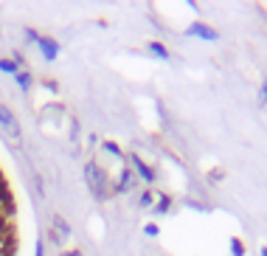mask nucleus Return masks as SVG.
I'll use <instances>...</instances> for the list:
<instances>
[{"label":"nucleus","instance_id":"6e6552de","mask_svg":"<svg viewBox=\"0 0 267 256\" xmlns=\"http://www.w3.org/2000/svg\"><path fill=\"white\" fill-rule=\"evenodd\" d=\"M0 70H3V74H11V76L20 74V68L14 65V59H0Z\"/></svg>","mask_w":267,"mask_h":256},{"label":"nucleus","instance_id":"0eeeda50","mask_svg":"<svg viewBox=\"0 0 267 256\" xmlns=\"http://www.w3.org/2000/svg\"><path fill=\"white\" fill-rule=\"evenodd\" d=\"M68 231H70V228L65 225L62 217H53V240H56V242L65 240V236H68Z\"/></svg>","mask_w":267,"mask_h":256},{"label":"nucleus","instance_id":"f8f14e48","mask_svg":"<svg viewBox=\"0 0 267 256\" xmlns=\"http://www.w3.org/2000/svg\"><path fill=\"white\" fill-rule=\"evenodd\" d=\"M104 150L110 152V155H116V158H121V155H124V152H121V147L112 144V141H104Z\"/></svg>","mask_w":267,"mask_h":256},{"label":"nucleus","instance_id":"dca6fc26","mask_svg":"<svg viewBox=\"0 0 267 256\" xmlns=\"http://www.w3.org/2000/svg\"><path fill=\"white\" fill-rule=\"evenodd\" d=\"M259 102H262V104H267V85L262 87V93H259Z\"/></svg>","mask_w":267,"mask_h":256},{"label":"nucleus","instance_id":"f257e3e1","mask_svg":"<svg viewBox=\"0 0 267 256\" xmlns=\"http://www.w3.org/2000/svg\"><path fill=\"white\" fill-rule=\"evenodd\" d=\"M85 177H87V186H90L93 197H96V200H104V197H107V180H104V172L99 169L96 163H87V166H85Z\"/></svg>","mask_w":267,"mask_h":256},{"label":"nucleus","instance_id":"7ed1b4c3","mask_svg":"<svg viewBox=\"0 0 267 256\" xmlns=\"http://www.w3.org/2000/svg\"><path fill=\"white\" fill-rule=\"evenodd\" d=\"M0 127H3L11 138H20V124L14 121V116H11L6 107H0Z\"/></svg>","mask_w":267,"mask_h":256},{"label":"nucleus","instance_id":"2eb2a0df","mask_svg":"<svg viewBox=\"0 0 267 256\" xmlns=\"http://www.w3.org/2000/svg\"><path fill=\"white\" fill-rule=\"evenodd\" d=\"M144 234H146V236H158V225H146Z\"/></svg>","mask_w":267,"mask_h":256},{"label":"nucleus","instance_id":"a211bd4d","mask_svg":"<svg viewBox=\"0 0 267 256\" xmlns=\"http://www.w3.org/2000/svg\"><path fill=\"white\" fill-rule=\"evenodd\" d=\"M68 256H82V253H79V251H70V253H68Z\"/></svg>","mask_w":267,"mask_h":256},{"label":"nucleus","instance_id":"9b49d317","mask_svg":"<svg viewBox=\"0 0 267 256\" xmlns=\"http://www.w3.org/2000/svg\"><path fill=\"white\" fill-rule=\"evenodd\" d=\"M231 253L234 256H245V245L239 240H231Z\"/></svg>","mask_w":267,"mask_h":256},{"label":"nucleus","instance_id":"39448f33","mask_svg":"<svg viewBox=\"0 0 267 256\" xmlns=\"http://www.w3.org/2000/svg\"><path fill=\"white\" fill-rule=\"evenodd\" d=\"M37 45H40V51H43V57L48 59V62H53V59L59 57L56 40H51V37H37Z\"/></svg>","mask_w":267,"mask_h":256},{"label":"nucleus","instance_id":"9d476101","mask_svg":"<svg viewBox=\"0 0 267 256\" xmlns=\"http://www.w3.org/2000/svg\"><path fill=\"white\" fill-rule=\"evenodd\" d=\"M14 79H17V85H20L23 90H28V87H31V74H28V70H20Z\"/></svg>","mask_w":267,"mask_h":256},{"label":"nucleus","instance_id":"f3484780","mask_svg":"<svg viewBox=\"0 0 267 256\" xmlns=\"http://www.w3.org/2000/svg\"><path fill=\"white\" fill-rule=\"evenodd\" d=\"M34 256H45V253H43V245H37V251H34Z\"/></svg>","mask_w":267,"mask_h":256},{"label":"nucleus","instance_id":"f03ea898","mask_svg":"<svg viewBox=\"0 0 267 256\" xmlns=\"http://www.w3.org/2000/svg\"><path fill=\"white\" fill-rule=\"evenodd\" d=\"M188 37H200V40L214 43V40H219V34L214 31V28H208L205 23H192V26H188Z\"/></svg>","mask_w":267,"mask_h":256},{"label":"nucleus","instance_id":"423d86ee","mask_svg":"<svg viewBox=\"0 0 267 256\" xmlns=\"http://www.w3.org/2000/svg\"><path fill=\"white\" fill-rule=\"evenodd\" d=\"M132 186H135V175H132V169H124V172H121V177H118L116 192H129Z\"/></svg>","mask_w":267,"mask_h":256},{"label":"nucleus","instance_id":"1a4fd4ad","mask_svg":"<svg viewBox=\"0 0 267 256\" xmlns=\"http://www.w3.org/2000/svg\"><path fill=\"white\" fill-rule=\"evenodd\" d=\"M149 53H155L158 59H169V51L163 48V43H149Z\"/></svg>","mask_w":267,"mask_h":256},{"label":"nucleus","instance_id":"4468645a","mask_svg":"<svg viewBox=\"0 0 267 256\" xmlns=\"http://www.w3.org/2000/svg\"><path fill=\"white\" fill-rule=\"evenodd\" d=\"M149 203H152V194H149V192H144V194H141V206L149 208Z\"/></svg>","mask_w":267,"mask_h":256},{"label":"nucleus","instance_id":"ddd939ff","mask_svg":"<svg viewBox=\"0 0 267 256\" xmlns=\"http://www.w3.org/2000/svg\"><path fill=\"white\" fill-rule=\"evenodd\" d=\"M155 211H158V214H166V211H169V197H160L158 206H155Z\"/></svg>","mask_w":267,"mask_h":256},{"label":"nucleus","instance_id":"20e7f679","mask_svg":"<svg viewBox=\"0 0 267 256\" xmlns=\"http://www.w3.org/2000/svg\"><path fill=\"white\" fill-rule=\"evenodd\" d=\"M129 163H132V169L144 177V183H155V169H152V166H146L138 155H129Z\"/></svg>","mask_w":267,"mask_h":256}]
</instances>
